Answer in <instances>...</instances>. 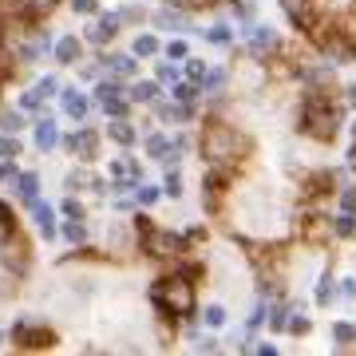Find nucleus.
Listing matches in <instances>:
<instances>
[{"label":"nucleus","instance_id":"obj_1","mask_svg":"<svg viewBox=\"0 0 356 356\" xmlns=\"http://www.w3.org/2000/svg\"><path fill=\"white\" fill-rule=\"evenodd\" d=\"M198 154L210 170H222L229 178H242L245 163L254 159V139L242 127H234L226 115H206L198 127Z\"/></svg>","mask_w":356,"mask_h":356},{"label":"nucleus","instance_id":"obj_2","mask_svg":"<svg viewBox=\"0 0 356 356\" xmlns=\"http://www.w3.org/2000/svg\"><path fill=\"white\" fill-rule=\"evenodd\" d=\"M344 115H348V107L341 103V88H337V91L301 88V99H297L293 119H297V135H301V139L321 143V147H325V143H337Z\"/></svg>","mask_w":356,"mask_h":356},{"label":"nucleus","instance_id":"obj_3","mask_svg":"<svg viewBox=\"0 0 356 356\" xmlns=\"http://www.w3.org/2000/svg\"><path fill=\"white\" fill-rule=\"evenodd\" d=\"M293 238L313 250H332L337 245V229H332V214L325 206L297 202L293 206Z\"/></svg>","mask_w":356,"mask_h":356},{"label":"nucleus","instance_id":"obj_4","mask_svg":"<svg viewBox=\"0 0 356 356\" xmlns=\"http://www.w3.org/2000/svg\"><path fill=\"white\" fill-rule=\"evenodd\" d=\"M8 341H13L20 353H51V348L60 344V332L40 317H16V325L8 329Z\"/></svg>","mask_w":356,"mask_h":356},{"label":"nucleus","instance_id":"obj_5","mask_svg":"<svg viewBox=\"0 0 356 356\" xmlns=\"http://www.w3.org/2000/svg\"><path fill=\"white\" fill-rule=\"evenodd\" d=\"M238 36H242V56H250V60H257V64H266L269 56H277L281 48H285V36H281L273 24H238Z\"/></svg>","mask_w":356,"mask_h":356},{"label":"nucleus","instance_id":"obj_6","mask_svg":"<svg viewBox=\"0 0 356 356\" xmlns=\"http://www.w3.org/2000/svg\"><path fill=\"white\" fill-rule=\"evenodd\" d=\"M0 269L13 273V277H20V281L32 273V242H28L24 226L0 238Z\"/></svg>","mask_w":356,"mask_h":356},{"label":"nucleus","instance_id":"obj_7","mask_svg":"<svg viewBox=\"0 0 356 356\" xmlns=\"http://www.w3.org/2000/svg\"><path fill=\"white\" fill-rule=\"evenodd\" d=\"M119 32H123V16H119V8H111V13L88 16V24H83V32H79V36H83L91 48L99 51V48H111Z\"/></svg>","mask_w":356,"mask_h":356},{"label":"nucleus","instance_id":"obj_8","mask_svg":"<svg viewBox=\"0 0 356 356\" xmlns=\"http://www.w3.org/2000/svg\"><path fill=\"white\" fill-rule=\"evenodd\" d=\"M60 151L79 159V163H95V154H99V131L88 127V123H76V131H64Z\"/></svg>","mask_w":356,"mask_h":356},{"label":"nucleus","instance_id":"obj_9","mask_svg":"<svg viewBox=\"0 0 356 356\" xmlns=\"http://www.w3.org/2000/svg\"><path fill=\"white\" fill-rule=\"evenodd\" d=\"M147 24L163 28V32H175V36H202V32L191 24V13H182L178 4H166V0L151 13V20H147Z\"/></svg>","mask_w":356,"mask_h":356},{"label":"nucleus","instance_id":"obj_10","mask_svg":"<svg viewBox=\"0 0 356 356\" xmlns=\"http://www.w3.org/2000/svg\"><path fill=\"white\" fill-rule=\"evenodd\" d=\"M56 99H60V111H64V119H72V123H88V119H91V107H99V103L88 95V91L72 88V83H64Z\"/></svg>","mask_w":356,"mask_h":356},{"label":"nucleus","instance_id":"obj_11","mask_svg":"<svg viewBox=\"0 0 356 356\" xmlns=\"http://www.w3.org/2000/svg\"><path fill=\"white\" fill-rule=\"evenodd\" d=\"M60 139H64V131H60V119L51 111H44L32 123V147H36L40 154H51V151H60Z\"/></svg>","mask_w":356,"mask_h":356},{"label":"nucleus","instance_id":"obj_12","mask_svg":"<svg viewBox=\"0 0 356 356\" xmlns=\"http://www.w3.org/2000/svg\"><path fill=\"white\" fill-rule=\"evenodd\" d=\"M103 51V64H107V76H115V79H123V83H131V79H139V56L135 51H107V48H99Z\"/></svg>","mask_w":356,"mask_h":356},{"label":"nucleus","instance_id":"obj_13","mask_svg":"<svg viewBox=\"0 0 356 356\" xmlns=\"http://www.w3.org/2000/svg\"><path fill=\"white\" fill-rule=\"evenodd\" d=\"M28 218H32V226L40 229V238L44 242H60V222H56V206L36 198V202H28Z\"/></svg>","mask_w":356,"mask_h":356},{"label":"nucleus","instance_id":"obj_14","mask_svg":"<svg viewBox=\"0 0 356 356\" xmlns=\"http://www.w3.org/2000/svg\"><path fill=\"white\" fill-rule=\"evenodd\" d=\"M83 51H88V40L76 36V32H64V36L56 40V48H51V60L60 67H76L83 60Z\"/></svg>","mask_w":356,"mask_h":356},{"label":"nucleus","instance_id":"obj_15","mask_svg":"<svg viewBox=\"0 0 356 356\" xmlns=\"http://www.w3.org/2000/svg\"><path fill=\"white\" fill-rule=\"evenodd\" d=\"M107 139L119 147V151H135L143 143V131L131 123V119H107Z\"/></svg>","mask_w":356,"mask_h":356},{"label":"nucleus","instance_id":"obj_16","mask_svg":"<svg viewBox=\"0 0 356 356\" xmlns=\"http://www.w3.org/2000/svg\"><path fill=\"white\" fill-rule=\"evenodd\" d=\"M229 88H234V72H229V67H206L202 99H226Z\"/></svg>","mask_w":356,"mask_h":356},{"label":"nucleus","instance_id":"obj_17","mask_svg":"<svg viewBox=\"0 0 356 356\" xmlns=\"http://www.w3.org/2000/svg\"><path fill=\"white\" fill-rule=\"evenodd\" d=\"M293 309H305V301H285V297H273V301H269L266 329L269 332H285V325H289V317H293Z\"/></svg>","mask_w":356,"mask_h":356},{"label":"nucleus","instance_id":"obj_18","mask_svg":"<svg viewBox=\"0 0 356 356\" xmlns=\"http://www.w3.org/2000/svg\"><path fill=\"white\" fill-rule=\"evenodd\" d=\"M56 4H60V0H13V13L32 20V24H44V20L56 13Z\"/></svg>","mask_w":356,"mask_h":356},{"label":"nucleus","instance_id":"obj_19","mask_svg":"<svg viewBox=\"0 0 356 356\" xmlns=\"http://www.w3.org/2000/svg\"><path fill=\"white\" fill-rule=\"evenodd\" d=\"M163 91H166V88H163V83H159L154 76H151V79H143V76H139V79H131V83H127L131 103H139V107H151V103L163 95Z\"/></svg>","mask_w":356,"mask_h":356},{"label":"nucleus","instance_id":"obj_20","mask_svg":"<svg viewBox=\"0 0 356 356\" xmlns=\"http://www.w3.org/2000/svg\"><path fill=\"white\" fill-rule=\"evenodd\" d=\"M139 147H143V154H147L151 163L163 166V163H166V154H170V135H163V131H151V127H147V131H143V143H139Z\"/></svg>","mask_w":356,"mask_h":356},{"label":"nucleus","instance_id":"obj_21","mask_svg":"<svg viewBox=\"0 0 356 356\" xmlns=\"http://www.w3.org/2000/svg\"><path fill=\"white\" fill-rule=\"evenodd\" d=\"M13 191H16V198H20L24 206L36 202V198H40V170H16Z\"/></svg>","mask_w":356,"mask_h":356},{"label":"nucleus","instance_id":"obj_22","mask_svg":"<svg viewBox=\"0 0 356 356\" xmlns=\"http://www.w3.org/2000/svg\"><path fill=\"white\" fill-rule=\"evenodd\" d=\"M198 325L210 332H222L229 325V309L222 305V301H210V305H202V313H198Z\"/></svg>","mask_w":356,"mask_h":356},{"label":"nucleus","instance_id":"obj_23","mask_svg":"<svg viewBox=\"0 0 356 356\" xmlns=\"http://www.w3.org/2000/svg\"><path fill=\"white\" fill-rule=\"evenodd\" d=\"M166 95H170V99H178V103H202V83L182 76V79H175V83L166 88Z\"/></svg>","mask_w":356,"mask_h":356},{"label":"nucleus","instance_id":"obj_24","mask_svg":"<svg viewBox=\"0 0 356 356\" xmlns=\"http://www.w3.org/2000/svg\"><path fill=\"white\" fill-rule=\"evenodd\" d=\"M131 51H135L139 60H159V56H163V40L154 36V32H139V36L131 40Z\"/></svg>","mask_w":356,"mask_h":356},{"label":"nucleus","instance_id":"obj_25","mask_svg":"<svg viewBox=\"0 0 356 356\" xmlns=\"http://www.w3.org/2000/svg\"><path fill=\"white\" fill-rule=\"evenodd\" d=\"M202 40H206V44H214V48H234V40H238V32H234V24H226V20H218V24L202 28Z\"/></svg>","mask_w":356,"mask_h":356},{"label":"nucleus","instance_id":"obj_26","mask_svg":"<svg viewBox=\"0 0 356 356\" xmlns=\"http://www.w3.org/2000/svg\"><path fill=\"white\" fill-rule=\"evenodd\" d=\"M332 301H337V277L325 269V273L317 277V285H313V305H317V309H329Z\"/></svg>","mask_w":356,"mask_h":356},{"label":"nucleus","instance_id":"obj_27","mask_svg":"<svg viewBox=\"0 0 356 356\" xmlns=\"http://www.w3.org/2000/svg\"><path fill=\"white\" fill-rule=\"evenodd\" d=\"M60 242L64 245H88L91 242V229H88V222H60Z\"/></svg>","mask_w":356,"mask_h":356},{"label":"nucleus","instance_id":"obj_28","mask_svg":"<svg viewBox=\"0 0 356 356\" xmlns=\"http://www.w3.org/2000/svg\"><path fill=\"white\" fill-rule=\"evenodd\" d=\"M76 76H79V83H99V79L107 76L103 51H95V60H79V64H76Z\"/></svg>","mask_w":356,"mask_h":356},{"label":"nucleus","instance_id":"obj_29","mask_svg":"<svg viewBox=\"0 0 356 356\" xmlns=\"http://www.w3.org/2000/svg\"><path fill=\"white\" fill-rule=\"evenodd\" d=\"M16 107H20L24 115H32V123H36L40 115L48 111V99H44V95H36V88H28V91H20V95H16Z\"/></svg>","mask_w":356,"mask_h":356},{"label":"nucleus","instance_id":"obj_30","mask_svg":"<svg viewBox=\"0 0 356 356\" xmlns=\"http://www.w3.org/2000/svg\"><path fill=\"white\" fill-rule=\"evenodd\" d=\"M332 348H356V321H332Z\"/></svg>","mask_w":356,"mask_h":356},{"label":"nucleus","instance_id":"obj_31","mask_svg":"<svg viewBox=\"0 0 356 356\" xmlns=\"http://www.w3.org/2000/svg\"><path fill=\"white\" fill-rule=\"evenodd\" d=\"M131 107H135V103H131L127 91H119V95H111V99L99 103V111L107 115V119H131Z\"/></svg>","mask_w":356,"mask_h":356},{"label":"nucleus","instance_id":"obj_32","mask_svg":"<svg viewBox=\"0 0 356 356\" xmlns=\"http://www.w3.org/2000/svg\"><path fill=\"white\" fill-rule=\"evenodd\" d=\"M28 123H32V115H24L20 107H4V111H0V131H4V135H20Z\"/></svg>","mask_w":356,"mask_h":356},{"label":"nucleus","instance_id":"obj_33","mask_svg":"<svg viewBox=\"0 0 356 356\" xmlns=\"http://www.w3.org/2000/svg\"><path fill=\"white\" fill-rule=\"evenodd\" d=\"M159 198H166V191L159 186V182H147V178H143L139 191H135V202H139V210H151V206H159Z\"/></svg>","mask_w":356,"mask_h":356},{"label":"nucleus","instance_id":"obj_34","mask_svg":"<svg viewBox=\"0 0 356 356\" xmlns=\"http://www.w3.org/2000/svg\"><path fill=\"white\" fill-rule=\"evenodd\" d=\"M266 321H269V297H257L254 309H250V317H245V332L257 337V329H266Z\"/></svg>","mask_w":356,"mask_h":356},{"label":"nucleus","instance_id":"obj_35","mask_svg":"<svg viewBox=\"0 0 356 356\" xmlns=\"http://www.w3.org/2000/svg\"><path fill=\"white\" fill-rule=\"evenodd\" d=\"M91 166H72V170H67L64 175V182H67V191L72 194H79V191H91Z\"/></svg>","mask_w":356,"mask_h":356},{"label":"nucleus","instance_id":"obj_36","mask_svg":"<svg viewBox=\"0 0 356 356\" xmlns=\"http://www.w3.org/2000/svg\"><path fill=\"white\" fill-rule=\"evenodd\" d=\"M332 229H337V242H348V238H356V214L332 210Z\"/></svg>","mask_w":356,"mask_h":356},{"label":"nucleus","instance_id":"obj_37","mask_svg":"<svg viewBox=\"0 0 356 356\" xmlns=\"http://www.w3.org/2000/svg\"><path fill=\"white\" fill-rule=\"evenodd\" d=\"M186 56H194L191 44H186V36H175V40H166L163 44V60H170V64H182Z\"/></svg>","mask_w":356,"mask_h":356},{"label":"nucleus","instance_id":"obj_38","mask_svg":"<svg viewBox=\"0 0 356 356\" xmlns=\"http://www.w3.org/2000/svg\"><path fill=\"white\" fill-rule=\"evenodd\" d=\"M60 214H64L67 222H88V206L79 202L76 194H64V198H60Z\"/></svg>","mask_w":356,"mask_h":356},{"label":"nucleus","instance_id":"obj_39","mask_svg":"<svg viewBox=\"0 0 356 356\" xmlns=\"http://www.w3.org/2000/svg\"><path fill=\"white\" fill-rule=\"evenodd\" d=\"M163 191H166V198H182L186 194V182H182V170L178 166H166V178H163Z\"/></svg>","mask_w":356,"mask_h":356},{"label":"nucleus","instance_id":"obj_40","mask_svg":"<svg viewBox=\"0 0 356 356\" xmlns=\"http://www.w3.org/2000/svg\"><path fill=\"white\" fill-rule=\"evenodd\" d=\"M119 16H123V28H135V24H147L151 20V8L147 4H123Z\"/></svg>","mask_w":356,"mask_h":356},{"label":"nucleus","instance_id":"obj_41","mask_svg":"<svg viewBox=\"0 0 356 356\" xmlns=\"http://www.w3.org/2000/svg\"><path fill=\"white\" fill-rule=\"evenodd\" d=\"M191 348H194V353H202V356H214V353H222L226 344H222V337H218V332L206 329V337H194Z\"/></svg>","mask_w":356,"mask_h":356},{"label":"nucleus","instance_id":"obj_42","mask_svg":"<svg viewBox=\"0 0 356 356\" xmlns=\"http://www.w3.org/2000/svg\"><path fill=\"white\" fill-rule=\"evenodd\" d=\"M154 79H159L163 88H170L175 79H182V64H170V60H154Z\"/></svg>","mask_w":356,"mask_h":356},{"label":"nucleus","instance_id":"obj_43","mask_svg":"<svg viewBox=\"0 0 356 356\" xmlns=\"http://www.w3.org/2000/svg\"><path fill=\"white\" fill-rule=\"evenodd\" d=\"M186 151H191V135H170V154H166L163 166H178L186 159Z\"/></svg>","mask_w":356,"mask_h":356},{"label":"nucleus","instance_id":"obj_44","mask_svg":"<svg viewBox=\"0 0 356 356\" xmlns=\"http://www.w3.org/2000/svg\"><path fill=\"white\" fill-rule=\"evenodd\" d=\"M285 332H289V337H297V341L313 332V321L305 317V309H293V317H289V325H285Z\"/></svg>","mask_w":356,"mask_h":356},{"label":"nucleus","instance_id":"obj_45","mask_svg":"<svg viewBox=\"0 0 356 356\" xmlns=\"http://www.w3.org/2000/svg\"><path fill=\"white\" fill-rule=\"evenodd\" d=\"M32 88H36V95H44V99H56L64 83H60V76H56V72H48V76H40L36 83H32Z\"/></svg>","mask_w":356,"mask_h":356},{"label":"nucleus","instance_id":"obj_46","mask_svg":"<svg viewBox=\"0 0 356 356\" xmlns=\"http://www.w3.org/2000/svg\"><path fill=\"white\" fill-rule=\"evenodd\" d=\"M20 154H24V143H20V135H4V131H0V159H20Z\"/></svg>","mask_w":356,"mask_h":356},{"label":"nucleus","instance_id":"obj_47","mask_svg":"<svg viewBox=\"0 0 356 356\" xmlns=\"http://www.w3.org/2000/svg\"><path fill=\"white\" fill-rule=\"evenodd\" d=\"M337 210H344V214H356V182H344L341 191H337Z\"/></svg>","mask_w":356,"mask_h":356},{"label":"nucleus","instance_id":"obj_48","mask_svg":"<svg viewBox=\"0 0 356 356\" xmlns=\"http://www.w3.org/2000/svg\"><path fill=\"white\" fill-rule=\"evenodd\" d=\"M13 229H20V218L13 214V202H4V198H0V238H4V234H13Z\"/></svg>","mask_w":356,"mask_h":356},{"label":"nucleus","instance_id":"obj_49","mask_svg":"<svg viewBox=\"0 0 356 356\" xmlns=\"http://www.w3.org/2000/svg\"><path fill=\"white\" fill-rule=\"evenodd\" d=\"M206 60H198V56H186V60H182V76L186 79H198V83H202V76H206Z\"/></svg>","mask_w":356,"mask_h":356},{"label":"nucleus","instance_id":"obj_50","mask_svg":"<svg viewBox=\"0 0 356 356\" xmlns=\"http://www.w3.org/2000/svg\"><path fill=\"white\" fill-rule=\"evenodd\" d=\"M337 301L341 305H353L356 301V277H337Z\"/></svg>","mask_w":356,"mask_h":356},{"label":"nucleus","instance_id":"obj_51","mask_svg":"<svg viewBox=\"0 0 356 356\" xmlns=\"http://www.w3.org/2000/svg\"><path fill=\"white\" fill-rule=\"evenodd\" d=\"M67 8L76 16H99L103 8H99V0H67Z\"/></svg>","mask_w":356,"mask_h":356},{"label":"nucleus","instance_id":"obj_52","mask_svg":"<svg viewBox=\"0 0 356 356\" xmlns=\"http://www.w3.org/2000/svg\"><path fill=\"white\" fill-rule=\"evenodd\" d=\"M91 194H95V198H111V175H107V178H103V175L91 178Z\"/></svg>","mask_w":356,"mask_h":356},{"label":"nucleus","instance_id":"obj_53","mask_svg":"<svg viewBox=\"0 0 356 356\" xmlns=\"http://www.w3.org/2000/svg\"><path fill=\"white\" fill-rule=\"evenodd\" d=\"M341 103L356 115V79H353V83H341Z\"/></svg>","mask_w":356,"mask_h":356},{"label":"nucleus","instance_id":"obj_54","mask_svg":"<svg viewBox=\"0 0 356 356\" xmlns=\"http://www.w3.org/2000/svg\"><path fill=\"white\" fill-rule=\"evenodd\" d=\"M182 234H186V242H191V245H202L206 238H210V229H206V226H186Z\"/></svg>","mask_w":356,"mask_h":356},{"label":"nucleus","instance_id":"obj_55","mask_svg":"<svg viewBox=\"0 0 356 356\" xmlns=\"http://www.w3.org/2000/svg\"><path fill=\"white\" fill-rule=\"evenodd\" d=\"M16 178V163L13 159H0V182H13Z\"/></svg>","mask_w":356,"mask_h":356},{"label":"nucleus","instance_id":"obj_56","mask_svg":"<svg viewBox=\"0 0 356 356\" xmlns=\"http://www.w3.org/2000/svg\"><path fill=\"white\" fill-rule=\"evenodd\" d=\"M344 166H348V175H356V143H348V151H344Z\"/></svg>","mask_w":356,"mask_h":356},{"label":"nucleus","instance_id":"obj_57","mask_svg":"<svg viewBox=\"0 0 356 356\" xmlns=\"http://www.w3.org/2000/svg\"><path fill=\"white\" fill-rule=\"evenodd\" d=\"M254 356H281L277 344H254Z\"/></svg>","mask_w":356,"mask_h":356},{"label":"nucleus","instance_id":"obj_58","mask_svg":"<svg viewBox=\"0 0 356 356\" xmlns=\"http://www.w3.org/2000/svg\"><path fill=\"white\" fill-rule=\"evenodd\" d=\"M348 143H356V119L348 123Z\"/></svg>","mask_w":356,"mask_h":356},{"label":"nucleus","instance_id":"obj_59","mask_svg":"<svg viewBox=\"0 0 356 356\" xmlns=\"http://www.w3.org/2000/svg\"><path fill=\"white\" fill-rule=\"evenodd\" d=\"M4 341H8V332H0V344H4Z\"/></svg>","mask_w":356,"mask_h":356}]
</instances>
